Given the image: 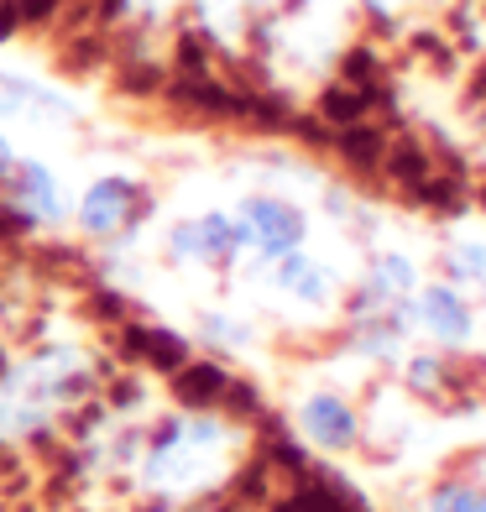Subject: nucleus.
Listing matches in <instances>:
<instances>
[{"label":"nucleus","instance_id":"10","mask_svg":"<svg viewBox=\"0 0 486 512\" xmlns=\"http://www.w3.org/2000/svg\"><path fill=\"white\" fill-rule=\"evenodd\" d=\"M419 283H424V272H419V262H413L408 251H377L372 262H366L361 283H356V298H351L345 314H356V309H398V304H408V298L419 293Z\"/></svg>","mask_w":486,"mask_h":512},{"label":"nucleus","instance_id":"12","mask_svg":"<svg viewBox=\"0 0 486 512\" xmlns=\"http://www.w3.org/2000/svg\"><path fill=\"white\" fill-rule=\"evenodd\" d=\"M403 382L413 398H439L450 382V356H434V351H413L403 356Z\"/></svg>","mask_w":486,"mask_h":512},{"label":"nucleus","instance_id":"4","mask_svg":"<svg viewBox=\"0 0 486 512\" xmlns=\"http://www.w3.org/2000/svg\"><path fill=\"white\" fill-rule=\"evenodd\" d=\"M168 251L189 267H236L246 256V230L236 209H204L168 230Z\"/></svg>","mask_w":486,"mask_h":512},{"label":"nucleus","instance_id":"14","mask_svg":"<svg viewBox=\"0 0 486 512\" xmlns=\"http://www.w3.org/2000/svg\"><path fill=\"white\" fill-rule=\"evenodd\" d=\"M11 162H16V147L6 142V131H0V178H6V168H11Z\"/></svg>","mask_w":486,"mask_h":512},{"label":"nucleus","instance_id":"8","mask_svg":"<svg viewBox=\"0 0 486 512\" xmlns=\"http://www.w3.org/2000/svg\"><path fill=\"white\" fill-rule=\"evenodd\" d=\"M0 194H6L11 204V215L16 220H27V225H63L68 220V194H63V183L53 168H42V162L32 157H16L6 178H0Z\"/></svg>","mask_w":486,"mask_h":512},{"label":"nucleus","instance_id":"9","mask_svg":"<svg viewBox=\"0 0 486 512\" xmlns=\"http://www.w3.org/2000/svg\"><path fill=\"white\" fill-rule=\"evenodd\" d=\"M267 267H272L267 272L272 293H283L288 304H298V309H330L335 298H340L335 267H324L319 256H309L304 246L288 251V256H277V262H267Z\"/></svg>","mask_w":486,"mask_h":512},{"label":"nucleus","instance_id":"5","mask_svg":"<svg viewBox=\"0 0 486 512\" xmlns=\"http://www.w3.org/2000/svg\"><path fill=\"white\" fill-rule=\"evenodd\" d=\"M147 215V189L136 178H121V173H105L95 178L89 189L79 194L74 204V220L89 241H115L126 236V230Z\"/></svg>","mask_w":486,"mask_h":512},{"label":"nucleus","instance_id":"13","mask_svg":"<svg viewBox=\"0 0 486 512\" xmlns=\"http://www.w3.org/2000/svg\"><path fill=\"white\" fill-rule=\"evenodd\" d=\"M429 512H486V492L471 476H450L429 492Z\"/></svg>","mask_w":486,"mask_h":512},{"label":"nucleus","instance_id":"15","mask_svg":"<svg viewBox=\"0 0 486 512\" xmlns=\"http://www.w3.org/2000/svg\"><path fill=\"white\" fill-rule=\"evenodd\" d=\"M481 492H486V476H481Z\"/></svg>","mask_w":486,"mask_h":512},{"label":"nucleus","instance_id":"7","mask_svg":"<svg viewBox=\"0 0 486 512\" xmlns=\"http://www.w3.org/2000/svg\"><path fill=\"white\" fill-rule=\"evenodd\" d=\"M293 424H298V434H304L314 450H324V455H345V450L361 445V413H356V403L345 398V392H335V387L304 392V398H298V408H293Z\"/></svg>","mask_w":486,"mask_h":512},{"label":"nucleus","instance_id":"6","mask_svg":"<svg viewBox=\"0 0 486 512\" xmlns=\"http://www.w3.org/2000/svg\"><path fill=\"white\" fill-rule=\"evenodd\" d=\"M408 314H413V330L429 335L439 351H466V345L476 340V309L466 288L455 283H419V293L408 298Z\"/></svg>","mask_w":486,"mask_h":512},{"label":"nucleus","instance_id":"2","mask_svg":"<svg viewBox=\"0 0 486 512\" xmlns=\"http://www.w3.org/2000/svg\"><path fill=\"white\" fill-rule=\"evenodd\" d=\"M89 382H95L89 356L74 345H53L6 366L0 371V445H32L53 434L84 403Z\"/></svg>","mask_w":486,"mask_h":512},{"label":"nucleus","instance_id":"11","mask_svg":"<svg viewBox=\"0 0 486 512\" xmlns=\"http://www.w3.org/2000/svg\"><path fill=\"white\" fill-rule=\"evenodd\" d=\"M445 283H455V288H476V283H486V241L460 236V241L445 246Z\"/></svg>","mask_w":486,"mask_h":512},{"label":"nucleus","instance_id":"3","mask_svg":"<svg viewBox=\"0 0 486 512\" xmlns=\"http://www.w3.org/2000/svg\"><path fill=\"white\" fill-rule=\"evenodd\" d=\"M236 220L246 230V256L257 262H277L309 241V215L288 194H246L236 204Z\"/></svg>","mask_w":486,"mask_h":512},{"label":"nucleus","instance_id":"1","mask_svg":"<svg viewBox=\"0 0 486 512\" xmlns=\"http://www.w3.org/2000/svg\"><path fill=\"white\" fill-rule=\"evenodd\" d=\"M241 460V429L215 413H178L162 429L142 439L136 455V481L162 502H194L236 471Z\"/></svg>","mask_w":486,"mask_h":512}]
</instances>
